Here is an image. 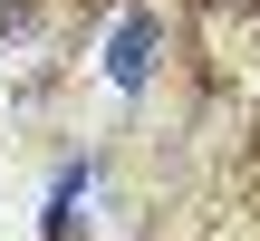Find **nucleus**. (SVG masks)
Listing matches in <instances>:
<instances>
[{
	"label": "nucleus",
	"mask_w": 260,
	"mask_h": 241,
	"mask_svg": "<svg viewBox=\"0 0 260 241\" xmlns=\"http://www.w3.org/2000/svg\"><path fill=\"white\" fill-rule=\"evenodd\" d=\"M87 184H96V164H68V174H58V193H48V232L77 222V193H87Z\"/></svg>",
	"instance_id": "nucleus-2"
},
{
	"label": "nucleus",
	"mask_w": 260,
	"mask_h": 241,
	"mask_svg": "<svg viewBox=\"0 0 260 241\" xmlns=\"http://www.w3.org/2000/svg\"><path fill=\"white\" fill-rule=\"evenodd\" d=\"M145 68H154V19H145V10H125V29H116V48H106V77L135 97V87H145Z\"/></svg>",
	"instance_id": "nucleus-1"
}]
</instances>
